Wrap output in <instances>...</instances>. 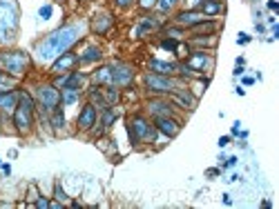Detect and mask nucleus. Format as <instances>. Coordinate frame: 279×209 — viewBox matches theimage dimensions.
Returning <instances> with one entry per match:
<instances>
[{
    "instance_id": "7ed1b4c3",
    "label": "nucleus",
    "mask_w": 279,
    "mask_h": 209,
    "mask_svg": "<svg viewBox=\"0 0 279 209\" xmlns=\"http://www.w3.org/2000/svg\"><path fill=\"white\" fill-rule=\"evenodd\" d=\"M0 60L7 67V71H11L14 76H20L27 69V65H29V58L22 52H5V54H0Z\"/></svg>"
},
{
    "instance_id": "b1692460",
    "label": "nucleus",
    "mask_w": 279,
    "mask_h": 209,
    "mask_svg": "<svg viewBox=\"0 0 279 209\" xmlns=\"http://www.w3.org/2000/svg\"><path fill=\"white\" fill-rule=\"evenodd\" d=\"M60 98H63L65 105H74L76 100H78V89H65Z\"/></svg>"
},
{
    "instance_id": "c756f323",
    "label": "nucleus",
    "mask_w": 279,
    "mask_h": 209,
    "mask_svg": "<svg viewBox=\"0 0 279 209\" xmlns=\"http://www.w3.org/2000/svg\"><path fill=\"white\" fill-rule=\"evenodd\" d=\"M163 49H177V40H163Z\"/></svg>"
},
{
    "instance_id": "9d476101",
    "label": "nucleus",
    "mask_w": 279,
    "mask_h": 209,
    "mask_svg": "<svg viewBox=\"0 0 279 209\" xmlns=\"http://www.w3.org/2000/svg\"><path fill=\"white\" fill-rule=\"evenodd\" d=\"M156 129H159V132H163L165 136H177L179 134V122L177 120H172V118H167V116H159L156 118Z\"/></svg>"
},
{
    "instance_id": "423d86ee",
    "label": "nucleus",
    "mask_w": 279,
    "mask_h": 209,
    "mask_svg": "<svg viewBox=\"0 0 279 209\" xmlns=\"http://www.w3.org/2000/svg\"><path fill=\"white\" fill-rule=\"evenodd\" d=\"M145 85H148L150 92H159V94L172 92V89L177 87L175 80H170V78L163 76V73H150V76L145 78Z\"/></svg>"
},
{
    "instance_id": "f03ea898",
    "label": "nucleus",
    "mask_w": 279,
    "mask_h": 209,
    "mask_svg": "<svg viewBox=\"0 0 279 209\" xmlns=\"http://www.w3.org/2000/svg\"><path fill=\"white\" fill-rule=\"evenodd\" d=\"M31 118H33V103L27 94L18 98V105L14 109V125L20 134H27L31 129Z\"/></svg>"
},
{
    "instance_id": "473e14b6",
    "label": "nucleus",
    "mask_w": 279,
    "mask_h": 209,
    "mask_svg": "<svg viewBox=\"0 0 279 209\" xmlns=\"http://www.w3.org/2000/svg\"><path fill=\"white\" fill-rule=\"evenodd\" d=\"M154 3H156V0H141V7H145V9H148V7H152Z\"/></svg>"
},
{
    "instance_id": "c9c22d12",
    "label": "nucleus",
    "mask_w": 279,
    "mask_h": 209,
    "mask_svg": "<svg viewBox=\"0 0 279 209\" xmlns=\"http://www.w3.org/2000/svg\"><path fill=\"white\" fill-rule=\"evenodd\" d=\"M228 143H230V138H221V140H219V145H221V147H226Z\"/></svg>"
},
{
    "instance_id": "4468645a",
    "label": "nucleus",
    "mask_w": 279,
    "mask_h": 209,
    "mask_svg": "<svg viewBox=\"0 0 279 209\" xmlns=\"http://www.w3.org/2000/svg\"><path fill=\"white\" fill-rule=\"evenodd\" d=\"M177 20L181 22V25H197V22H203V14H197V11H181V14L177 16Z\"/></svg>"
},
{
    "instance_id": "a878e982",
    "label": "nucleus",
    "mask_w": 279,
    "mask_h": 209,
    "mask_svg": "<svg viewBox=\"0 0 279 209\" xmlns=\"http://www.w3.org/2000/svg\"><path fill=\"white\" fill-rule=\"evenodd\" d=\"M52 125H54V129H60L65 125V116L60 114V111H56L54 114V118H52Z\"/></svg>"
},
{
    "instance_id": "2f4dec72",
    "label": "nucleus",
    "mask_w": 279,
    "mask_h": 209,
    "mask_svg": "<svg viewBox=\"0 0 279 209\" xmlns=\"http://www.w3.org/2000/svg\"><path fill=\"white\" fill-rule=\"evenodd\" d=\"M116 5H119V7H130L132 0H116Z\"/></svg>"
},
{
    "instance_id": "1a4fd4ad",
    "label": "nucleus",
    "mask_w": 279,
    "mask_h": 209,
    "mask_svg": "<svg viewBox=\"0 0 279 209\" xmlns=\"http://www.w3.org/2000/svg\"><path fill=\"white\" fill-rule=\"evenodd\" d=\"M112 69V85H119V87H125V85H130L132 82V78H134V71H132V67H127V65H114V67H110Z\"/></svg>"
},
{
    "instance_id": "bb28decb",
    "label": "nucleus",
    "mask_w": 279,
    "mask_h": 209,
    "mask_svg": "<svg viewBox=\"0 0 279 209\" xmlns=\"http://www.w3.org/2000/svg\"><path fill=\"white\" fill-rule=\"evenodd\" d=\"M114 120H116V114H112L110 109H105V114H103V127H110Z\"/></svg>"
},
{
    "instance_id": "f257e3e1",
    "label": "nucleus",
    "mask_w": 279,
    "mask_h": 209,
    "mask_svg": "<svg viewBox=\"0 0 279 209\" xmlns=\"http://www.w3.org/2000/svg\"><path fill=\"white\" fill-rule=\"evenodd\" d=\"M78 33H81V27L69 25V27H63V29L54 31L52 36H47L38 45V56H41V60H54V58H58V56H63L67 49L78 40Z\"/></svg>"
},
{
    "instance_id": "412c9836",
    "label": "nucleus",
    "mask_w": 279,
    "mask_h": 209,
    "mask_svg": "<svg viewBox=\"0 0 279 209\" xmlns=\"http://www.w3.org/2000/svg\"><path fill=\"white\" fill-rule=\"evenodd\" d=\"M110 25H112V18L110 16H98V20L94 22V29H96L98 33H105L110 29Z\"/></svg>"
},
{
    "instance_id": "cd10ccee",
    "label": "nucleus",
    "mask_w": 279,
    "mask_h": 209,
    "mask_svg": "<svg viewBox=\"0 0 279 209\" xmlns=\"http://www.w3.org/2000/svg\"><path fill=\"white\" fill-rule=\"evenodd\" d=\"M9 89H11L9 80H7V78H3V76H0V94H3V92H9Z\"/></svg>"
},
{
    "instance_id": "9b49d317",
    "label": "nucleus",
    "mask_w": 279,
    "mask_h": 209,
    "mask_svg": "<svg viewBox=\"0 0 279 209\" xmlns=\"http://www.w3.org/2000/svg\"><path fill=\"white\" fill-rule=\"evenodd\" d=\"M92 125H96V109H94V105H85L81 111V116H78V127L89 129Z\"/></svg>"
},
{
    "instance_id": "6e6552de",
    "label": "nucleus",
    "mask_w": 279,
    "mask_h": 209,
    "mask_svg": "<svg viewBox=\"0 0 279 209\" xmlns=\"http://www.w3.org/2000/svg\"><path fill=\"white\" fill-rule=\"evenodd\" d=\"M183 67H186L188 71H205L212 67V56L205 54V52H194Z\"/></svg>"
},
{
    "instance_id": "aec40b11",
    "label": "nucleus",
    "mask_w": 279,
    "mask_h": 209,
    "mask_svg": "<svg viewBox=\"0 0 279 209\" xmlns=\"http://www.w3.org/2000/svg\"><path fill=\"white\" fill-rule=\"evenodd\" d=\"M201 5H203V14L205 16H215V14H219V11H221V5L217 3V0H203Z\"/></svg>"
},
{
    "instance_id": "6ab92c4d",
    "label": "nucleus",
    "mask_w": 279,
    "mask_h": 209,
    "mask_svg": "<svg viewBox=\"0 0 279 209\" xmlns=\"http://www.w3.org/2000/svg\"><path fill=\"white\" fill-rule=\"evenodd\" d=\"M16 105H18L16 94H0V107H5V109H16Z\"/></svg>"
},
{
    "instance_id": "4be33fe9",
    "label": "nucleus",
    "mask_w": 279,
    "mask_h": 209,
    "mask_svg": "<svg viewBox=\"0 0 279 209\" xmlns=\"http://www.w3.org/2000/svg\"><path fill=\"white\" fill-rule=\"evenodd\" d=\"M150 109H152V114H159V116H167L170 114L172 107L167 103H150Z\"/></svg>"
},
{
    "instance_id": "72a5a7b5",
    "label": "nucleus",
    "mask_w": 279,
    "mask_h": 209,
    "mask_svg": "<svg viewBox=\"0 0 279 209\" xmlns=\"http://www.w3.org/2000/svg\"><path fill=\"white\" fill-rule=\"evenodd\" d=\"M248 40H250V38L246 36V33H241V36H239V40H237V43H241V45H243V43H248Z\"/></svg>"
},
{
    "instance_id": "e433bc0d",
    "label": "nucleus",
    "mask_w": 279,
    "mask_h": 209,
    "mask_svg": "<svg viewBox=\"0 0 279 209\" xmlns=\"http://www.w3.org/2000/svg\"><path fill=\"white\" fill-rule=\"evenodd\" d=\"M188 3H190V7H194V5H199L201 0H188Z\"/></svg>"
},
{
    "instance_id": "c85d7f7f",
    "label": "nucleus",
    "mask_w": 279,
    "mask_h": 209,
    "mask_svg": "<svg viewBox=\"0 0 279 209\" xmlns=\"http://www.w3.org/2000/svg\"><path fill=\"white\" fill-rule=\"evenodd\" d=\"M38 14H41V18H49V16H52V7H49V5H45V7H41Z\"/></svg>"
},
{
    "instance_id": "20e7f679",
    "label": "nucleus",
    "mask_w": 279,
    "mask_h": 209,
    "mask_svg": "<svg viewBox=\"0 0 279 209\" xmlns=\"http://www.w3.org/2000/svg\"><path fill=\"white\" fill-rule=\"evenodd\" d=\"M16 27V11L11 5L0 3V40H7L9 31H14Z\"/></svg>"
},
{
    "instance_id": "2eb2a0df",
    "label": "nucleus",
    "mask_w": 279,
    "mask_h": 209,
    "mask_svg": "<svg viewBox=\"0 0 279 209\" xmlns=\"http://www.w3.org/2000/svg\"><path fill=\"white\" fill-rule=\"evenodd\" d=\"M83 80H85L83 73H69V76H65L60 80V85H63V89H78L83 85Z\"/></svg>"
},
{
    "instance_id": "f8f14e48",
    "label": "nucleus",
    "mask_w": 279,
    "mask_h": 209,
    "mask_svg": "<svg viewBox=\"0 0 279 209\" xmlns=\"http://www.w3.org/2000/svg\"><path fill=\"white\" fill-rule=\"evenodd\" d=\"M76 56L74 54H65V56H60V58L58 60H56V63H54V67H52V71L54 73H60V71H67V69H69V67H74L76 65Z\"/></svg>"
},
{
    "instance_id": "5701e85b",
    "label": "nucleus",
    "mask_w": 279,
    "mask_h": 209,
    "mask_svg": "<svg viewBox=\"0 0 279 209\" xmlns=\"http://www.w3.org/2000/svg\"><path fill=\"white\" fill-rule=\"evenodd\" d=\"M94 80H96V82H112V69H110V67L98 69L96 73H94Z\"/></svg>"
},
{
    "instance_id": "39448f33",
    "label": "nucleus",
    "mask_w": 279,
    "mask_h": 209,
    "mask_svg": "<svg viewBox=\"0 0 279 209\" xmlns=\"http://www.w3.org/2000/svg\"><path fill=\"white\" fill-rule=\"evenodd\" d=\"M38 103L43 105V109H56L60 103V94L58 89L52 87V85H45V87H38Z\"/></svg>"
},
{
    "instance_id": "a211bd4d",
    "label": "nucleus",
    "mask_w": 279,
    "mask_h": 209,
    "mask_svg": "<svg viewBox=\"0 0 279 209\" xmlns=\"http://www.w3.org/2000/svg\"><path fill=\"white\" fill-rule=\"evenodd\" d=\"M100 56H103V54H100L98 47H89L78 60H81V63H94V60H100Z\"/></svg>"
},
{
    "instance_id": "393cba45",
    "label": "nucleus",
    "mask_w": 279,
    "mask_h": 209,
    "mask_svg": "<svg viewBox=\"0 0 279 209\" xmlns=\"http://www.w3.org/2000/svg\"><path fill=\"white\" fill-rule=\"evenodd\" d=\"M116 100H119V92H116L114 87H108V89H105V103L112 105V103H116Z\"/></svg>"
},
{
    "instance_id": "7c9ffc66",
    "label": "nucleus",
    "mask_w": 279,
    "mask_h": 209,
    "mask_svg": "<svg viewBox=\"0 0 279 209\" xmlns=\"http://www.w3.org/2000/svg\"><path fill=\"white\" fill-rule=\"evenodd\" d=\"M56 198H58L60 202H65V194H63V189L60 187H56Z\"/></svg>"
},
{
    "instance_id": "dca6fc26",
    "label": "nucleus",
    "mask_w": 279,
    "mask_h": 209,
    "mask_svg": "<svg viewBox=\"0 0 279 209\" xmlns=\"http://www.w3.org/2000/svg\"><path fill=\"white\" fill-rule=\"evenodd\" d=\"M159 27V20L156 18H145V20H141V25L134 29V36L136 38H141V36H145L148 31H152V29H156Z\"/></svg>"
},
{
    "instance_id": "f3484780",
    "label": "nucleus",
    "mask_w": 279,
    "mask_h": 209,
    "mask_svg": "<svg viewBox=\"0 0 279 209\" xmlns=\"http://www.w3.org/2000/svg\"><path fill=\"white\" fill-rule=\"evenodd\" d=\"M150 67H152V71H156V73H172L177 69V65H172V63H161V60H152L150 63Z\"/></svg>"
},
{
    "instance_id": "0eeeda50",
    "label": "nucleus",
    "mask_w": 279,
    "mask_h": 209,
    "mask_svg": "<svg viewBox=\"0 0 279 209\" xmlns=\"http://www.w3.org/2000/svg\"><path fill=\"white\" fill-rule=\"evenodd\" d=\"M130 136L134 143H138V140H145V138H152V127L148 125V120L141 116L132 118L130 120Z\"/></svg>"
},
{
    "instance_id": "f704fd0d",
    "label": "nucleus",
    "mask_w": 279,
    "mask_h": 209,
    "mask_svg": "<svg viewBox=\"0 0 279 209\" xmlns=\"http://www.w3.org/2000/svg\"><path fill=\"white\" fill-rule=\"evenodd\" d=\"M36 205H38V207H49V202H47V200H45V198H41V200H38V202H36Z\"/></svg>"
},
{
    "instance_id": "ddd939ff",
    "label": "nucleus",
    "mask_w": 279,
    "mask_h": 209,
    "mask_svg": "<svg viewBox=\"0 0 279 209\" xmlns=\"http://www.w3.org/2000/svg\"><path fill=\"white\" fill-rule=\"evenodd\" d=\"M172 98H175V103H179L181 107H188V109L194 107V98L190 96V92H186V89H172Z\"/></svg>"
}]
</instances>
